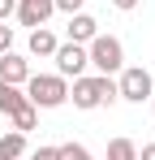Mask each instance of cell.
Wrapping results in <instances>:
<instances>
[{"instance_id": "8", "label": "cell", "mask_w": 155, "mask_h": 160, "mask_svg": "<svg viewBox=\"0 0 155 160\" xmlns=\"http://www.w3.org/2000/svg\"><path fill=\"white\" fill-rule=\"evenodd\" d=\"M26 78H30L26 56H17V52H0V82H26Z\"/></svg>"}, {"instance_id": "14", "label": "cell", "mask_w": 155, "mask_h": 160, "mask_svg": "<svg viewBox=\"0 0 155 160\" xmlns=\"http://www.w3.org/2000/svg\"><path fill=\"white\" fill-rule=\"evenodd\" d=\"M60 160H91V152H86L82 143H65V147H60Z\"/></svg>"}, {"instance_id": "20", "label": "cell", "mask_w": 155, "mask_h": 160, "mask_svg": "<svg viewBox=\"0 0 155 160\" xmlns=\"http://www.w3.org/2000/svg\"><path fill=\"white\" fill-rule=\"evenodd\" d=\"M138 160H155V143H147V147L138 152Z\"/></svg>"}, {"instance_id": "2", "label": "cell", "mask_w": 155, "mask_h": 160, "mask_svg": "<svg viewBox=\"0 0 155 160\" xmlns=\"http://www.w3.org/2000/svg\"><path fill=\"white\" fill-rule=\"evenodd\" d=\"M65 95H69V87H65L60 74H35V78H26V100L35 108H60Z\"/></svg>"}, {"instance_id": "18", "label": "cell", "mask_w": 155, "mask_h": 160, "mask_svg": "<svg viewBox=\"0 0 155 160\" xmlns=\"http://www.w3.org/2000/svg\"><path fill=\"white\" fill-rule=\"evenodd\" d=\"M13 9H17V0H0V22H4V18H9Z\"/></svg>"}, {"instance_id": "17", "label": "cell", "mask_w": 155, "mask_h": 160, "mask_svg": "<svg viewBox=\"0 0 155 160\" xmlns=\"http://www.w3.org/2000/svg\"><path fill=\"white\" fill-rule=\"evenodd\" d=\"M56 9H65V13H82V0H52Z\"/></svg>"}, {"instance_id": "10", "label": "cell", "mask_w": 155, "mask_h": 160, "mask_svg": "<svg viewBox=\"0 0 155 160\" xmlns=\"http://www.w3.org/2000/svg\"><path fill=\"white\" fill-rule=\"evenodd\" d=\"M22 152H26V134H22V130L0 134V160H17Z\"/></svg>"}, {"instance_id": "19", "label": "cell", "mask_w": 155, "mask_h": 160, "mask_svg": "<svg viewBox=\"0 0 155 160\" xmlns=\"http://www.w3.org/2000/svg\"><path fill=\"white\" fill-rule=\"evenodd\" d=\"M112 4H116L121 13H129V9H138V0H112Z\"/></svg>"}, {"instance_id": "9", "label": "cell", "mask_w": 155, "mask_h": 160, "mask_svg": "<svg viewBox=\"0 0 155 160\" xmlns=\"http://www.w3.org/2000/svg\"><path fill=\"white\" fill-rule=\"evenodd\" d=\"M22 104H30V100L17 91V82H0V112H4V117H13Z\"/></svg>"}, {"instance_id": "4", "label": "cell", "mask_w": 155, "mask_h": 160, "mask_svg": "<svg viewBox=\"0 0 155 160\" xmlns=\"http://www.w3.org/2000/svg\"><path fill=\"white\" fill-rule=\"evenodd\" d=\"M151 74H147V69H142V65H134V69H125V74H121V82H116V95H121V100H134V104H142V100H147V95H151Z\"/></svg>"}, {"instance_id": "1", "label": "cell", "mask_w": 155, "mask_h": 160, "mask_svg": "<svg viewBox=\"0 0 155 160\" xmlns=\"http://www.w3.org/2000/svg\"><path fill=\"white\" fill-rule=\"evenodd\" d=\"M65 100H73L78 108H112L121 95H116V82L108 78V74H99V78H73V91L65 95Z\"/></svg>"}, {"instance_id": "13", "label": "cell", "mask_w": 155, "mask_h": 160, "mask_svg": "<svg viewBox=\"0 0 155 160\" xmlns=\"http://www.w3.org/2000/svg\"><path fill=\"white\" fill-rule=\"evenodd\" d=\"M13 130H35V104H22L17 112H13Z\"/></svg>"}, {"instance_id": "5", "label": "cell", "mask_w": 155, "mask_h": 160, "mask_svg": "<svg viewBox=\"0 0 155 160\" xmlns=\"http://www.w3.org/2000/svg\"><path fill=\"white\" fill-rule=\"evenodd\" d=\"M52 56H56V74H60V78H82V69L91 65L82 43H56Z\"/></svg>"}, {"instance_id": "3", "label": "cell", "mask_w": 155, "mask_h": 160, "mask_svg": "<svg viewBox=\"0 0 155 160\" xmlns=\"http://www.w3.org/2000/svg\"><path fill=\"white\" fill-rule=\"evenodd\" d=\"M86 61H91L99 74H116V69H121V61H125L121 39H112V35H95V39L86 43Z\"/></svg>"}, {"instance_id": "16", "label": "cell", "mask_w": 155, "mask_h": 160, "mask_svg": "<svg viewBox=\"0 0 155 160\" xmlns=\"http://www.w3.org/2000/svg\"><path fill=\"white\" fill-rule=\"evenodd\" d=\"M13 48V26H0V52Z\"/></svg>"}, {"instance_id": "15", "label": "cell", "mask_w": 155, "mask_h": 160, "mask_svg": "<svg viewBox=\"0 0 155 160\" xmlns=\"http://www.w3.org/2000/svg\"><path fill=\"white\" fill-rule=\"evenodd\" d=\"M30 160H60V147H39Z\"/></svg>"}, {"instance_id": "7", "label": "cell", "mask_w": 155, "mask_h": 160, "mask_svg": "<svg viewBox=\"0 0 155 160\" xmlns=\"http://www.w3.org/2000/svg\"><path fill=\"white\" fill-rule=\"evenodd\" d=\"M99 35V22L91 13H69V43H91Z\"/></svg>"}, {"instance_id": "12", "label": "cell", "mask_w": 155, "mask_h": 160, "mask_svg": "<svg viewBox=\"0 0 155 160\" xmlns=\"http://www.w3.org/2000/svg\"><path fill=\"white\" fill-rule=\"evenodd\" d=\"M108 160H138V147L129 138H112L108 143Z\"/></svg>"}, {"instance_id": "11", "label": "cell", "mask_w": 155, "mask_h": 160, "mask_svg": "<svg viewBox=\"0 0 155 160\" xmlns=\"http://www.w3.org/2000/svg\"><path fill=\"white\" fill-rule=\"evenodd\" d=\"M30 52H35V56H52V52H56V35L43 30V26H35V30H30Z\"/></svg>"}, {"instance_id": "21", "label": "cell", "mask_w": 155, "mask_h": 160, "mask_svg": "<svg viewBox=\"0 0 155 160\" xmlns=\"http://www.w3.org/2000/svg\"><path fill=\"white\" fill-rule=\"evenodd\" d=\"M17 160H22V156H17Z\"/></svg>"}, {"instance_id": "6", "label": "cell", "mask_w": 155, "mask_h": 160, "mask_svg": "<svg viewBox=\"0 0 155 160\" xmlns=\"http://www.w3.org/2000/svg\"><path fill=\"white\" fill-rule=\"evenodd\" d=\"M13 13H17V22H22V26H43L52 13H56V4H52V0H22Z\"/></svg>"}]
</instances>
